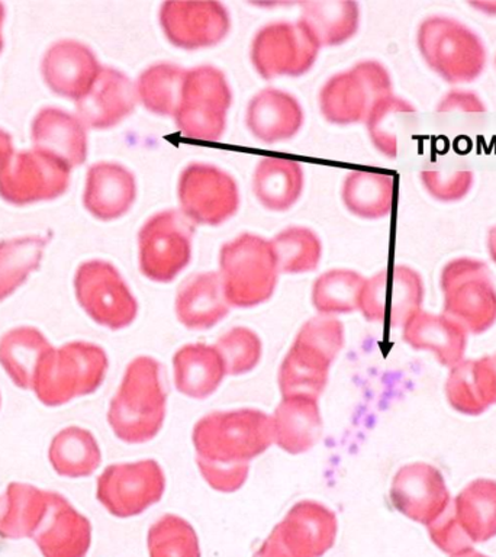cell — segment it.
<instances>
[{"instance_id": "cell-1", "label": "cell", "mask_w": 496, "mask_h": 557, "mask_svg": "<svg viewBox=\"0 0 496 557\" xmlns=\"http://www.w3.org/2000/svg\"><path fill=\"white\" fill-rule=\"evenodd\" d=\"M161 372L160 361L150 356L135 357L126 368L108 412L109 425L121 442H151L163 429L168 394Z\"/></svg>"}, {"instance_id": "cell-2", "label": "cell", "mask_w": 496, "mask_h": 557, "mask_svg": "<svg viewBox=\"0 0 496 557\" xmlns=\"http://www.w3.org/2000/svg\"><path fill=\"white\" fill-rule=\"evenodd\" d=\"M191 443L200 459L222 465L250 463L274 444L272 417L252 408L211 412L196 422Z\"/></svg>"}, {"instance_id": "cell-3", "label": "cell", "mask_w": 496, "mask_h": 557, "mask_svg": "<svg viewBox=\"0 0 496 557\" xmlns=\"http://www.w3.org/2000/svg\"><path fill=\"white\" fill-rule=\"evenodd\" d=\"M343 347L342 321L318 315L305 322L278 368L282 398L295 395L320 398L328 383L331 364Z\"/></svg>"}, {"instance_id": "cell-4", "label": "cell", "mask_w": 496, "mask_h": 557, "mask_svg": "<svg viewBox=\"0 0 496 557\" xmlns=\"http://www.w3.org/2000/svg\"><path fill=\"white\" fill-rule=\"evenodd\" d=\"M218 273L230 307L252 308L272 298L281 272L272 242L244 233L221 247Z\"/></svg>"}, {"instance_id": "cell-5", "label": "cell", "mask_w": 496, "mask_h": 557, "mask_svg": "<svg viewBox=\"0 0 496 557\" xmlns=\"http://www.w3.org/2000/svg\"><path fill=\"white\" fill-rule=\"evenodd\" d=\"M108 368L107 351L98 344H64L59 350L52 348L38 364L33 389L46 407H61L98 391Z\"/></svg>"}, {"instance_id": "cell-6", "label": "cell", "mask_w": 496, "mask_h": 557, "mask_svg": "<svg viewBox=\"0 0 496 557\" xmlns=\"http://www.w3.org/2000/svg\"><path fill=\"white\" fill-rule=\"evenodd\" d=\"M233 103L228 78L215 65L187 70L173 120L178 133L200 141H220Z\"/></svg>"}, {"instance_id": "cell-7", "label": "cell", "mask_w": 496, "mask_h": 557, "mask_svg": "<svg viewBox=\"0 0 496 557\" xmlns=\"http://www.w3.org/2000/svg\"><path fill=\"white\" fill-rule=\"evenodd\" d=\"M418 47L426 64L448 83H470L486 63L485 47L468 26L433 16L418 29Z\"/></svg>"}, {"instance_id": "cell-8", "label": "cell", "mask_w": 496, "mask_h": 557, "mask_svg": "<svg viewBox=\"0 0 496 557\" xmlns=\"http://www.w3.org/2000/svg\"><path fill=\"white\" fill-rule=\"evenodd\" d=\"M195 224L176 209L148 218L138 233L139 270L151 282L170 283L189 265Z\"/></svg>"}, {"instance_id": "cell-9", "label": "cell", "mask_w": 496, "mask_h": 557, "mask_svg": "<svg viewBox=\"0 0 496 557\" xmlns=\"http://www.w3.org/2000/svg\"><path fill=\"white\" fill-rule=\"evenodd\" d=\"M387 96H392V81L385 65L373 60L360 61L325 82L320 91L321 113L331 124H359Z\"/></svg>"}, {"instance_id": "cell-10", "label": "cell", "mask_w": 496, "mask_h": 557, "mask_svg": "<svg viewBox=\"0 0 496 557\" xmlns=\"http://www.w3.org/2000/svg\"><path fill=\"white\" fill-rule=\"evenodd\" d=\"M444 312L472 334H483L496 322V289L482 261L456 259L443 269Z\"/></svg>"}, {"instance_id": "cell-11", "label": "cell", "mask_w": 496, "mask_h": 557, "mask_svg": "<svg viewBox=\"0 0 496 557\" xmlns=\"http://www.w3.org/2000/svg\"><path fill=\"white\" fill-rule=\"evenodd\" d=\"M320 44L302 21L270 22L257 30L251 42V63L264 81L299 77L313 67Z\"/></svg>"}, {"instance_id": "cell-12", "label": "cell", "mask_w": 496, "mask_h": 557, "mask_svg": "<svg viewBox=\"0 0 496 557\" xmlns=\"http://www.w3.org/2000/svg\"><path fill=\"white\" fill-rule=\"evenodd\" d=\"M74 290L87 315L109 330L126 329L138 315L137 299L109 261L89 260L78 265Z\"/></svg>"}, {"instance_id": "cell-13", "label": "cell", "mask_w": 496, "mask_h": 557, "mask_svg": "<svg viewBox=\"0 0 496 557\" xmlns=\"http://www.w3.org/2000/svg\"><path fill=\"white\" fill-rule=\"evenodd\" d=\"M182 212L195 225L218 226L238 212L239 189L235 178L216 165L190 163L178 177Z\"/></svg>"}, {"instance_id": "cell-14", "label": "cell", "mask_w": 496, "mask_h": 557, "mask_svg": "<svg viewBox=\"0 0 496 557\" xmlns=\"http://www.w3.org/2000/svg\"><path fill=\"white\" fill-rule=\"evenodd\" d=\"M72 168L50 152H15L0 173V198L8 203L24 205L60 198L70 186Z\"/></svg>"}, {"instance_id": "cell-15", "label": "cell", "mask_w": 496, "mask_h": 557, "mask_svg": "<svg viewBox=\"0 0 496 557\" xmlns=\"http://www.w3.org/2000/svg\"><path fill=\"white\" fill-rule=\"evenodd\" d=\"M165 491V476L159 461L111 465L98 479L99 503L117 518L139 516L159 503Z\"/></svg>"}, {"instance_id": "cell-16", "label": "cell", "mask_w": 496, "mask_h": 557, "mask_svg": "<svg viewBox=\"0 0 496 557\" xmlns=\"http://www.w3.org/2000/svg\"><path fill=\"white\" fill-rule=\"evenodd\" d=\"M424 285L408 265L382 270L364 282L359 309L369 322L398 329L421 311Z\"/></svg>"}, {"instance_id": "cell-17", "label": "cell", "mask_w": 496, "mask_h": 557, "mask_svg": "<svg viewBox=\"0 0 496 557\" xmlns=\"http://www.w3.org/2000/svg\"><path fill=\"white\" fill-rule=\"evenodd\" d=\"M159 20L168 41L187 51L218 46L231 29L228 9L221 2H164Z\"/></svg>"}, {"instance_id": "cell-18", "label": "cell", "mask_w": 496, "mask_h": 557, "mask_svg": "<svg viewBox=\"0 0 496 557\" xmlns=\"http://www.w3.org/2000/svg\"><path fill=\"white\" fill-rule=\"evenodd\" d=\"M390 503L409 520L430 525L451 503L442 472L429 463L405 465L390 486Z\"/></svg>"}, {"instance_id": "cell-19", "label": "cell", "mask_w": 496, "mask_h": 557, "mask_svg": "<svg viewBox=\"0 0 496 557\" xmlns=\"http://www.w3.org/2000/svg\"><path fill=\"white\" fill-rule=\"evenodd\" d=\"M292 557H322L337 539L338 521L333 509L317 500H300L273 529Z\"/></svg>"}, {"instance_id": "cell-20", "label": "cell", "mask_w": 496, "mask_h": 557, "mask_svg": "<svg viewBox=\"0 0 496 557\" xmlns=\"http://www.w3.org/2000/svg\"><path fill=\"white\" fill-rule=\"evenodd\" d=\"M102 65L86 44L61 39L42 57L44 82L61 98L80 100L94 86Z\"/></svg>"}, {"instance_id": "cell-21", "label": "cell", "mask_w": 496, "mask_h": 557, "mask_svg": "<svg viewBox=\"0 0 496 557\" xmlns=\"http://www.w3.org/2000/svg\"><path fill=\"white\" fill-rule=\"evenodd\" d=\"M135 83L121 70L102 67L94 86L76 102V116L87 128L109 129L135 111Z\"/></svg>"}, {"instance_id": "cell-22", "label": "cell", "mask_w": 496, "mask_h": 557, "mask_svg": "<svg viewBox=\"0 0 496 557\" xmlns=\"http://www.w3.org/2000/svg\"><path fill=\"white\" fill-rule=\"evenodd\" d=\"M50 509L34 534L44 557H86L91 544V524L63 495L48 492Z\"/></svg>"}, {"instance_id": "cell-23", "label": "cell", "mask_w": 496, "mask_h": 557, "mask_svg": "<svg viewBox=\"0 0 496 557\" xmlns=\"http://www.w3.org/2000/svg\"><path fill=\"white\" fill-rule=\"evenodd\" d=\"M137 199V181L120 163L100 161L87 170L83 205L99 221H115L133 208Z\"/></svg>"}, {"instance_id": "cell-24", "label": "cell", "mask_w": 496, "mask_h": 557, "mask_svg": "<svg viewBox=\"0 0 496 557\" xmlns=\"http://www.w3.org/2000/svg\"><path fill=\"white\" fill-rule=\"evenodd\" d=\"M303 120L299 100L274 87L252 96L246 112L248 131L264 144L289 141L302 128Z\"/></svg>"}, {"instance_id": "cell-25", "label": "cell", "mask_w": 496, "mask_h": 557, "mask_svg": "<svg viewBox=\"0 0 496 557\" xmlns=\"http://www.w3.org/2000/svg\"><path fill=\"white\" fill-rule=\"evenodd\" d=\"M272 424L274 444L289 455L311 450L324 430L318 399L305 395L282 398L274 409Z\"/></svg>"}, {"instance_id": "cell-26", "label": "cell", "mask_w": 496, "mask_h": 557, "mask_svg": "<svg viewBox=\"0 0 496 557\" xmlns=\"http://www.w3.org/2000/svg\"><path fill=\"white\" fill-rule=\"evenodd\" d=\"M448 404L464 416H482L496 404V361L494 357L461 360L451 368L446 383Z\"/></svg>"}, {"instance_id": "cell-27", "label": "cell", "mask_w": 496, "mask_h": 557, "mask_svg": "<svg viewBox=\"0 0 496 557\" xmlns=\"http://www.w3.org/2000/svg\"><path fill=\"white\" fill-rule=\"evenodd\" d=\"M177 320L187 330L212 329L230 313L220 273L204 272L187 277L176 295Z\"/></svg>"}, {"instance_id": "cell-28", "label": "cell", "mask_w": 496, "mask_h": 557, "mask_svg": "<svg viewBox=\"0 0 496 557\" xmlns=\"http://www.w3.org/2000/svg\"><path fill=\"white\" fill-rule=\"evenodd\" d=\"M30 134L35 148L59 157L70 168H76L87 159L86 126L63 109L42 108L35 116Z\"/></svg>"}, {"instance_id": "cell-29", "label": "cell", "mask_w": 496, "mask_h": 557, "mask_svg": "<svg viewBox=\"0 0 496 557\" xmlns=\"http://www.w3.org/2000/svg\"><path fill=\"white\" fill-rule=\"evenodd\" d=\"M404 342L413 350L433 351L439 363L455 368L463 360L468 331L450 317L420 311L404 325Z\"/></svg>"}, {"instance_id": "cell-30", "label": "cell", "mask_w": 496, "mask_h": 557, "mask_svg": "<svg viewBox=\"0 0 496 557\" xmlns=\"http://www.w3.org/2000/svg\"><path fill=\"white\" fill-rule=\"evenodd\" d=\"M174 385L191 399H207L221 386L226 366L220 350L204 343L186 344L174 352Z\"/></svg>"}, {"instance_id": "cell-31", "label": "cell", "mask_w": 496, "mask_h": 557, "mask_svg": "<svg viewBox=\"0 0 496 557\" xmlns=\"http://www.w3.org/2000/svg\"><path fill=\"white\" fill-rule=\"evenodd\" d=\"M302 165L286 157H263L256 165L252 190L257 200L273 212L289 211L302 195Z\"/></svg>"}, {"instance_id": "cell-32", "label": "cell", "mask_w": 496, "mask_h": 557, "mask_svg": "<svg viewBox=\"0 0 496 557\" xmlns=\"http://www.w3.org/2000/svg\"><path fill=\"white\" fill-rule=\"evenodd\" d=\"M50 509L48 492L26 483L12 482L0 498V537H34Z\"/></svg>"}, {"instance_id": "cell-33", "label": "cell", "mask_w": 496, "mask_h": 557, "mask_svg": "<svg viewBox=\"0 0 496 557\" xmlns=\"http://www.w3.org/2000/svg\"><path fill=\"white\" fill-rule=\"evenodd\" d=\"M52 348L41 331L17 326L0 339V364L17 387L33 389L38 364Z\"/></svg>"}, {"instance_id": "cell-34", "label": "cell", "mask_w": 496, "mask_h": 557, "mask_svg": "<svg viewBox=\"0 0 496 557\" xmlns=\"http://www.w3.org/2000/svg\"><path fill=\"white\" fill-rule=\"evenodd\" d=\"M455 517L470 542L485 543L496 537V482L476 479L452 499Z\"/></svg>"}, {"instance_id": "cell-35", "label": "cell", "mask_w": 496, "mask_h": 557, "mask_svg": "<svg viewBox=\"0 0 496 557\" xmlns=\"http://www.w3.org/2000/svg\"><path fill=\"white\" fill-rule=\"evenodd\" d=\"M300 21L308 26L320 47H338L355 37L360 25V8L356 2L300 3Z\"/></svg>"}, {"instance_id": "cell-36", "label": "cell", "mask_w": 496, "mask_h": 557, "mask_svg": "<svg viewBox=\"0 0 496 557\" xmlns=\"http://www.w3.org/2000/svg\"><path fill=\"white\" fill-rule=\"evenodd\" d=\"M342 198L352 215L363 220H381L389 215L394 205V177L369 170H355L344 178Z\"/></svg>"}, {"instance_id": "cell-37", "label": "cell", "mask_w": 496, "mask_h": 557, "mask_svg": "<svg viewBox=\"0 0 496 557\" xmlns=\"http://www.w3.org/2000/svg\"><path fill=\"white\" fill-rule=\"evenodd\" d=\"M52 468L60 476L86 478L102 463V453L95 435L80 426H69L52 438L50 453Z\"/></svg>"}, {"instance_id": "cell-38", "label": "cell", "mask_w": 496, "mask_h": 557, "mask_svg": "<svg viewBox=\"0 0 496 557\" xmlns=\"http://www.w3.org/2000/svg\"><path fill=\"white\" fill-rule=\"evenodd\" d=\"M186 69L172 63H156L144 70L135 82L138 102L159 116H174L181 102Z\"/></svg>"}, {"instance_id": "cell-39", "label": "cell", "mask_w": 496, "mask_h": 557, "mask_svg": "<svg viewBox=\"0 0 496 557\" xmlns=\"http://www.w3.org/2000/svg\"><path fill=\"white\" fill-rule=\"evenodd\" d=\"M48 239L42 235L7 239L0 243V302L24 285L41 263Z\"/></svg>"}, {"instance_id": "cell-40", "label": "cell", "mask_w": 496, "mask_h": 557, "mask_svg": "<svg viewBox=\"0 0 496 557\" xmlns=\"http://www.w3.org/2000/svg\"><path fill=\"white\" fill-rule=\"evenodd\" d=\"M365 278L355 270L333 269L313 282L312 305L321 315L357 311Z\"/></svg>"}, {"instance_id": "cell-41", "label": "cell", "mask_w": 496, "mask_h": 557, "mask_svg": "<svg viewBox=\"0 0 496 557\" xmlns=\"http://www.w3.org/2000/svg\"><path fill=\"white\" fill-rule=\"evenodd\" d=\"M278 272L309 273L317 270L322 256L320 237L307 226H289L272 239Z\"/></svg>"}, {"instance_id": "cell-42", "label": "cell", "mask_w": 496, "mask_h": 557, "mask_svg": "<svg viewBox=\"0 0 496 557\" xmlns=\"http://www.w3.org/2000/svg\"><path fill=\"white\" fill-rule=\"evenodd\" d=\"M150 557H200L198 534L185 518L165 513L147 535Z\"/></svg>"}, {"instance_id": "cell-43", "label": "cell", "mask_w": 496, "mask_h": 557, "mask_svg": "<svg viewBox=\"0 0 496 557\" xmlns=\"http://www.w3.org/2000/svg\"><path fill=\"white\" fill-rule=\"evenodd\" d=\"M225 361L226 373L241 376L260 363L263 344L259 335L247 326H234L222 334L215 344Z\"/></svg>"}, {"instance_id": "cell-44", "label": "cell", "mask_w": 496, "mask_h": 557, "mask_svg": "<svg viewBox=\"0 0 496 557\" xmlns=\"http://www.w3.org/2000/svg\"><path fill=\"white\" fill-rule=\"evenodd\" d=\"M409 112H416L411 103L392 95L379 100L365 120L373 146L389 159H395L398 154V137H396L395 131L396 115Z\"/></svg>"}, {"instance_id": "cell-45", "label": "cell", "mask_w": 496, "mask_h": 557, "mask_svg": "<svg viewBox=\"0 0 496 557\" xmlns=\"http://www.w3.org/2000/svg\"><path fill=\"white\" fill-rule=\"evenodd\" d=\"M426 527H429V534L435 546L447 555L455 556L473 548V543L466 537L456 520L452 499L446 511Z\"/></svg>"}, {"instance_id": "cell-46", "label": "cell", "mask_w": 496, "mask_h": 557, "mask_svg": "<svg viewBox=\"0 0 496 557\" xmlns=\"http://www.w3.org/2000/svg\"><path fill=\"white\" fill-rule=\"evenodd\" d=\"M196 465L208 485L212 490L224 492V494L241 490L244 483L247 482L248 473H250L248 463L222 465L196 457Z\"/></svg>"}, {"instance_id": "cell-47", "label": "cell", "mask_w": 496, "mask_h": 557, "mask_svg": "<svg viewBox=\"0 0 496 557\" xmlns=\"http://www.w3.org/2000/svg\"><path fill=\"white\" fill-rule=\"evenodd\" d=\"M422 183L426 190L439 200H457L468 194L473 183V174L470 172H457L444 174L439 172L422 173Z\"/></svg>"}, {"instance_id": "cell-48", "label": "cell", "mask_w": 496, "mask_h": 557, "mask_svg": "<svg viewBox=\"0 0 496 557\" xmlns=\"http://www.w3.org/2000/svg\"><path fill=\"white\" fill-rule=\"evenodd\" d=\"M438 111H468V112H483L485 108L476 96L469 94V91H451L439 103Z\"/></svg>"}, {"instance_id": "cell-49", "label": "cell", "mask_w": 496, "mask_h": 557, "mask_svg": "<svg viewBox=\"0 0 496 557\" xmlns=\"http://www.w3.org/2000/svg\"><path fill=\"white\" fill-rule=\"evenodd\" d=\"M252 557H292V555L286 550V547L283 546L277 534L272 531V534L264 540V543L261 544V547Z\"/></svg>"}, {"instance_id": "cell-50", "label": "cell", "mask_w": 496, "mask_h": 557, "mask_svg": "<svg viewBox=\"0 0 496 557\" xmlns=\"http://www.w3.org/2000/svg\"><path fill=\"white\" fill-rule=\"evenodd\" d=\"M15 151H13V143L11 134L0 128V173L7 168Z\"/></svg>"}, {"instance_id": "cell-51", "label": "cell", "mask_w": 496, "mask_h": 557, "mask_svg": "<svg viewBox=\"0 0 496 557\" xmlns=\"http://www.w3.org/2000/svg\"><path fill=\"white\" fill-rule=\"evenodd\" d=\"M487 248H489V255L496 264V226L491 230L489 237H487Z\"/></svg>"}, {"instance_id": "cell-52", "label": "cell", "mask_w": 496, "mask_h": 557, "mask_svg": "<svg viewBox=\"0 0 496 557\" xmlns=\"http://www.w3.org/2000/svg\"><path fill=\"white\" fill-rule=\"evenodd\" d=\"M472 7L481 9V11L483 13H489V15H496V2L472 3Z\"/></svg>"}, {"instance_id": "cell-53", "label": "cell", "mask_w": 496, "mask_h": 557, "mask_svg": "<svg viewBox=\"0 0 496 557\" xmlns=\"http://www.w3.org/2000/svg\"><path fill=\"white\" fill-rule=\"evenodd\" d=\"M451 557H487L485 555H482V553H479L476 550H473V548H470V550H466L463 553H459V555H455Z\"/></svg>"}, {"instance_id": "cell-54", "label": "cell", "mask_w": 496, "mask_h": 557, "mask_svg": "<svg viewBox=\"0 0 496 557\" xmlns=\"http://www.w3.org/2000/svg\"><path fill=\"white\" fill-rule=\"evenodd\" d=\"M4 20V7L3 3H0V51L3 48V38H2V25Z\"/></svg>"}, {"instance_id": "cell-55", "label": "cell", "mask_w": 496, "mask_h": 557, "mask_svg": "<svg viewBox=\"0 0 496 557\" xmlns=\"http://www.w3.org/2000/svg\"><path fill=\"white\" fill-rule=\"evenodd\" d=\"M495 361H496V356L494 357Z\"/></svg>"}]
</instances>
